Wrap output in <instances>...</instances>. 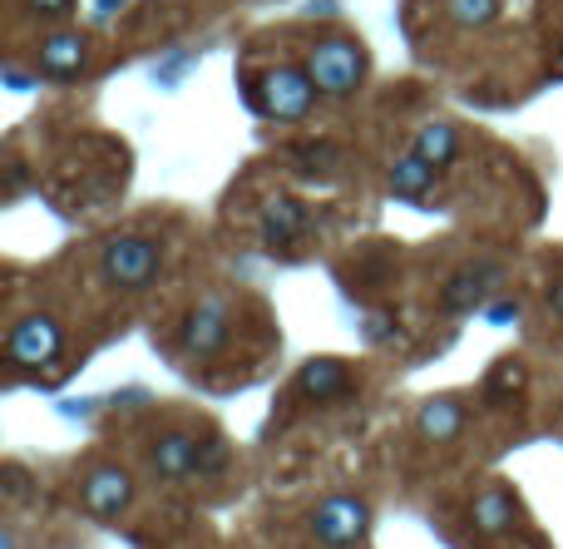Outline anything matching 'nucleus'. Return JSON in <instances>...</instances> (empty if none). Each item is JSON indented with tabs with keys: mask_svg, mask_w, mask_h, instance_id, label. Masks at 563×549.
Here are the masks:
<instances>
[{
	"mask_svg": "<svg viewBox=\"0 0 563 549\" xmlns=\"http://www.w3.org/2000/svg\"><path fill=\"white\" fill-rule=\"evenodd\" d=\"M148 461L164 481H188V475H218L228 465V451L218 441H198L188 431H164L148 451Z\"/></svg>",
	"mask_w": 563,
	"mask_h": 549,
	"instance_id": "20e7f679",
	"label": "nucleus"
},
{
	"mask_svg": "<svg viewBox=\"0 0 563 549\" xmlns=\"http://www.w3.org/2000/svg\"><path fill=\"white\" fill-rule=\"evenodd\" d=\"M435 184H440V168L426 164L420 154H400L396 164L386 168V188L396 198H410V204H420V198H426Z\"/></svg>",
	"mask_w": 563,
	"mask_h": 549,
	"instance_id": "ddd939ff",
	"label": "nucleus"
},
{
	"mask_svg": "<svg viewBox=\"0 0 563 549\" xmlns=\"http://www.w3.org/2000/svg\"><path fill=\"white\" fill-rule=\"evenodd\" d=\"M129 0H99V15H114V10H124Z\"/></svg>",
	"mask_w": 563,
	"mask_h": 549,
	"instance_id": "5701e85b",
	"label": "nucleus"
},
{
	"mask_svg": "<svg viewBox=\"0 0 563 549\" xmlns=\"http://www.w3.org/2000/svg\"><path fill=\"white\" fill-rule=\"evenodd\" d=\"M158 263H164V248L139 233H119L99 248V273H104V283L119 287V293H144L158 277Z\"/></svg>",
	"mask_w": 563,
	"mask_h": 549,
	"instance_id": "7ed1b4c3",
	"label": "nucleus"
},
{
	"mask_svg": "<svg viewBox=\"0 0 563 549\" xmlns=\"http://www.w3.org/2000/svg\"><path fill=\"white\" fill-rule=\"evenodd\" d=\"M297 392L307 402H336V396L351 392V366L341 356H317L297 372Z\"/></svg>",
	"mask_w": 563,
	"mask_h": 549,
	"instance_id": "9b49d317",
	"label": "nucleus"
},
{
	"mask_svg": "<svg viewBox=\"0 0 563 549\" xmlns=\"http://www.w3.org/2000/svg\"><path fill=\"white\" fill-rule=\"evenodd\" d=\"M559 65H563V40H559Z\"/></svg>",
	"mask_w": 563,
	"mask_h": 549,
	"instance_id": "a878e982",
	"label": "nucleus"
},
{
	"mask_svg": "<svg viewBox=\"0 0 563 549\" xmlns=\"http://www.w3.org/2000/svg\"><path fill=\"white\" fill-rule=\"evenodd\" d=\"M460 149H465V139H460V129L445 124V119H430V124H420L416 139H410V154H420L426 164H435V168L455 164Z\"/></svg>",
	"mask_w": 563,
	"mask_h": 549,
	"instance_id": "4468645a",
	"label": "nucleus"
},
{
	"mask_svg": "<svg viewBox=\"0 0 563 549\" xmlns=\"http://www.w3.org/2000/svg\"><path fill=\"white\" fill-rule=\"evenodd\" d=\"M228 332H233V312H228V303L223 297H203V303L188 312V322H184V352H194V356L223 352Z\"/></svg>",
	"mask_w": 563,
	"mask_h": 549,
	"instance_id": "0eeeda50",
	"label": "nucleus"
},
{
	"mask_svg": "<svg viewBox=\"0 0 563 549\" xmlns=\"http://www.w3.org/2000/svg\"><path fill=\"white\" fill-rule=\"evenodd\" d=\"M499 283V267L495 263H479V267H465V273L450 277L445 287V307L450 312H475L479 303H485V293Z\"/></svg>",
	"mask_w": 563,
	"mask_h": 549,
	"instance_id": "dca6fc26",
	"label": "nucleus"
},
{
	"mask_svg": "<svg viewBox=\"0 0 563 549\" xmlns=\"http://www.w3.org/2000/svg\"><path fill=\"white\" fill-rule=\"evenodd\" d=\"M519 382H525V372H519L515 362H499L495 372H489V396H505V392H519Z\"/></svg>",
	"mask_w": 563,
	"mask_h": 549,
	"instance_id": "6ab92c4d",
	"label": "nucleus"
},
{
	"mask_svg": "<svg viewBox=\"0 0 563 549\" xmlns=\"http://www.w3.org/2000/svg\"><path fill=\"white\" fill-rule=\"evenodd\" d=\"M307 228H311V213H307V204H297V198L282 194L263 208V243L273 248V253L297 248L301 238H307Z\"/></svg>",
	"mask_w": 563,
	"mask_h": 549,
	"instance_id": "9d476101",
	"label": "nucleus"
},
{
	"mask_svg": "<svg viewBox=\"0 0 563 549\" xmlns=\"http://www.w3.org/2000/svg\"><path fill=\"white\" fill-rule=\"evenodd\" d=\"M416 431H420V441H430V446H450L465 431V406H460L455 396H435V402L420 406Z\"/></svg>",
	"mask_w": 563,
	"mask_h": 549,
	"instance_id": "f8f14e48",
	"label": "nucleus"
},
{
	"mask_svg": "<svg viewBox=\"0 0 563 549\" xmlns=\"http://www.w3.org/2000/svg\"><path fill=\"white\" fill-rule=\"evenodd\" d=\"M85 65H89V35H79V30H55L35 55V69L45 79H79Z\"/></svg>",
	"mask_w": 563,
	"mask_h": 549,
	"instance_id": "1a4fd4ad",
	"label": "nucleus"
},
{
	"mask_svg": "<svg viewBox=\"0 0 563 549\" xmlns=\"http://www.w3.org/2000/svg\"><path fill=\"white\" fill-rule=\"evenodd\" d=\"M336 144H327V139H317V144H301L297 149V164H307V168H336Z\"/></svg>",
	"mask_w": 563,
	"mask_h": 549,
	"instance_id": "a211bd4d",
	"label": "nucleus"
},
{
	"mask_svg": "<svg viewBox=\"0 0 563 549\" xmlns=\"http://www.w3.org/2000/svg\"><path fill=\"white\" fill-rule=\"evenodd\" d=\"M554 307H559V312H563V283L554 287Z\"/></svg>",
	"mask_w": 563,
	"mask_h": 549,
	"instance_id": "393cba45",
	"label": "nucleus"
},
{
	"mask_svg": "<svg viewBox=\"0 0 563 549\" xmlns=\"http://www.w3.org/2000/svg\"><path fill=\"white\" fill-rule=\"evenodd\" d=\"M85 510L99 515V520H114V515L129 510V501H134V481H129L124 465H99V471L85 475Z\"/></svg>",
	"mask_w": 563,
	"mask_h": 549,
	"instance_id": "6e6552de",
	"label": "nucleus"
},
{
	"mask_svg": "<svg viewBox=\"0 0 563 549\" xmlns=\"http://www.w3.org/2000/svg\"><path fill=\"white\" fill-rule=\"evenodd\" d=\"M371 530V505L356 495H327V501L311 510V535L327 549H351L361 545Z\"/></svg>",
	"mask_w": 563,
	"mask_h": 549,
	"instance_id": "423d86ee",
	"label": "nucleus"
},
{
	"mask_svg": "<svg viewBox=\"0 0 563 549\" xmlns=\"http://www.w3.org/2000/svg\"><path fill=\"white\" fill-rule=\"evenodd\" d=\"M59 352H65V332H59V322L49 312L20 317V322L10 327V337H5L10 366H25V372H40V366H49Z\"/></svg>",
	"mask_w": 563,
	"mask_h": 549,
	"instance_id": "39448f33",
	"label": "nucleus"
},
{
	"mask_svg": "<svg viewBox=\"0 0 563 549\" xmlns=\"http://www.w3.org/2000/svg\"><path fill=\"white\" fill-rule=\"evenodd\" d=\"M366 69H371V55H366V45H361L356 35H321L317 45L307 50V75H311V85L321 89V95H331V99H341V95H356L361 89V79H366Z\"/></svg>",
	"mask_w": 563,
	"mask_h": 549,
	"instance_id": "f03ea898",
	"label": "nucleus"
},
{
	"mask_svg": "<svg viewBox=\"0 0 563 549\" xmlns=\"http://www.w3.org/2000/svg\"><path fill=\"white\" fill-rule=\"evenodd\" d=\"M445 15L465 30H479L499 15V0H445Z\"/></svg>",
	"mask_w": 563,
	"mask_h": 549,
	"instance_id": "f3484780",
	"label": "nucleus"
},
{
	"mask_svg": "<svg viewBox=\"0 0 563 549\" xmlns=\"http://www.w3.org/2000/svg\"><path fill=\"white\" fill-rule=\"evenodd\" d=\"M515 515H519V505H515V495H509L505 485H485V491L475 495V505H470V520H475L479 535L515 530Z\"/></svg>",
	"mask_w": 563,
	"mask_h": 549,
	"instance_id": "2eb2a0df",
	"label": "nucleus"
},
{
	"mask_svg": "<svg viewBox=\"0 0 563 549\" xmlns=\"http://www.w3.org/2000/svg\"><path fill=\"white\" fill-rule=\"evenodd\" d=\"M509 317H519V303H515V307H509V303L489 307V322H509Z\"/></svg>",
	"mask_w": 563,
	"mask_h": 549,
	"instance_id": "412c9836",
	"label": "nucleus"
},
{
	"mask_svg": "<svg viewBox=\"0 0 563 549\" xmlns=\"http://www.w3.org/2000/svg\"><path fill=\"white\" fill-rule=\"evenodd\" d=\"M20 495H25V475L10 471V501H20Z\"/></svg>",
	"mask_w": 563,
	"mask_h": 549,
	"instance_id": "4be33fe9",
	"label": "nucleus"
},
{
	"mask_svg": "<svg viewBox=\"0 0 563 549\" xmlns=\"http://www.w3.org/2000/svg\"><path fill=\"white\" fill-rule=\"evenodd\" d=\"M0 549H15V530H5V535H0Z\"/></svg>",
	"mask_w": 563,
	"mask_h": 549,
	"instance_id": "b1692460",
	"label": "nucleus"
},
{
	"mask_svg": "<svg viewBox=\"0 0 563 549\" xmlns=\"http://www.w3.org/2000/svg\"><path fill=\"white\" fill-rule=\"evenodd\" d=\"M25 6L35 10V15H59V10H69L75 0H25Z\"/></svg>",
	"mask_w": 563,
	"mask_h": 549,
	"instance_id": "aec40b11",
	"label": "nucleus"
},
{
	"mask_svg": "<svg viewBox=\"0 0 563 549\" xmlns=\"http://www.w3.org/2000/svg\"><path fill=\"white\" fill-rule=\"evenodd\" d=\"M243 89H247V99H253L257 114L277 119V124H297V119H307L311 109H317V95H321V89L311 85L307 65H273L257 79H247Z\"/></svg>",
	"mask_w": 563,
	"mask_h": 549,
	"instance_id": "f257e3e1",
	"label": "nucleus"
}]
</instances>
